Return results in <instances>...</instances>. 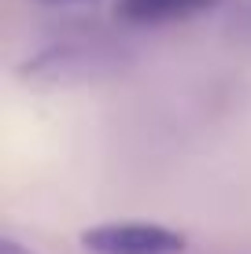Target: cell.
I'll use <instances>...</instances> for the list:
<instances>
[{
  "label": "cell",
  "instance_id": "obj_1",
  "mask_svg": "<svg viewBox=\"0 0 251 254\" xmlns=\"http://www.w3.org/2000/svg\"><path fill=\"white\" fill-rule=\"evenodd\" d=\"M82 247L89 254H181L188 240L159 221H103L82 232Z\"/></svg>",
  "mask_w": 251,
  "mask_h": 254
},
{
  "label": "cell",
  "instance_id": "obj_2",
  "mask_svg": "<svg viewBox=\"0 0 251 254\" xmlns=\"http://www.w3.org/2000/svg\"><path fill=\"white\" fill-rule=\"evenodd\" d=\"M214 4L218 0H118L115 15L129 26H163V22H177V19H188V15H200Z\"/></svg>",
  "mask_w": 251,
  "mask_h": 254
},
{
  "label": "cell",
  "instance_id": "obj_3",
  "mask_svg": "<svg viewBox=\"0 0 251 254\" xmlns=\"http://www.w3.org/2000/svg\"><path fill=\"white\" fill-rule=\"evenodd\" d=\"M0 254H33V251H26L22 243H15V240H0Z\"/></svg>",
  "mask_w": 251,
  "mask_h": 254
},
{
  "label": "cell",
  "instance_id": "obj_4",
  "mask_svg": "<svg viewBox=\"0 0 251 254\" xmlns=\"http://www.w3.org/2000/svg\"><path fill=\"white\" fill-rule=\"evenodd\" d=\"M48 4H78V0H48Z\"/></svg>",
  "mask_w": 251,
  "mask_h": 254
}]
</instances>
